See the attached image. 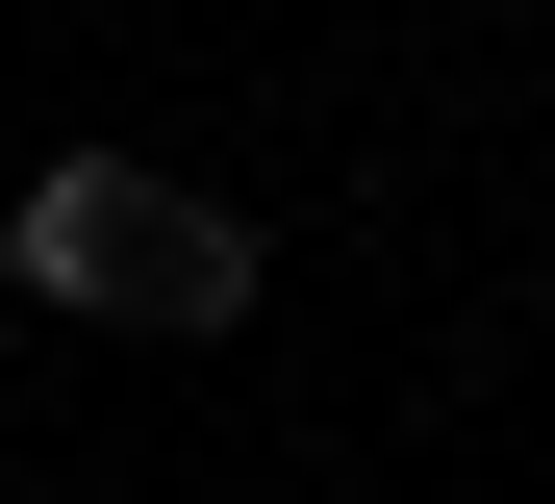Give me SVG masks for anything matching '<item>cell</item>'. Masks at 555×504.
Here are the masks:
<instances>
[{
    "label": "cell",
    "mask_w": 555,
    "mask_h": 504,
    "mask_svg": "<svg viewBox=\"0 0 555 504\" xmlns=\"http://www.w3.org/2000/svg\"><path fill=\"white\" fill-rule=\"evenodd\" d=\"M152 152H51L26 202H0V277H26V302H127V253H152Z\"/></svg>",
    "instance_id": "6da1fadb"
},
{
    "label": "cell",
    "mask_w": 555,
    "mask_h": 504,
    "mask_svg": "<svg viewBox=\"0 0 555 504\" xmlns=\"http://www.w3.org/2000/svg\"><path fill=\"white\" fill-rule=\"evenodd\" d=\"M127 328H253V202H152V253H127Z\"/></svg>",
    "instance_id": "7a4b0ae2"
}]
</instances>
